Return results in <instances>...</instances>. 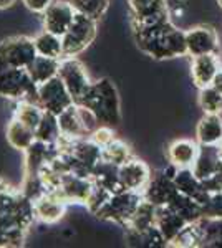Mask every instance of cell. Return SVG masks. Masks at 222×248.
Here are the masks:
<instances>
[{
    "instance_id": "6da1fadb",
    "label": "cell",
    "mask_w": 222,
    "mask_h": 248,
    "mask_svg": "<svg viewBox=\"0 0 222 248\" xmlns=\"http://www.w3.org/2000/svg\"><path fill=\"white\" fill-rule=\"evenodd\" d=\"M35 218L34 201L22 190L3 192L0 195V248L22 247Z\"/></svg>"
},
{
    "instance_id": "7a4b0ae2",
    "label": "cell",
    "mask_w": 222,
    "mask_h": 248,
    "mask_svg": "<svg viewBox=\"0 0 222 248\" xmlns=\"http://www.w3.org/2000/svg\"><path fill=\"white\" fill-rule=\"evenodd\" d=\"M135 40L139 50L154 60L188 57L186 31L177 29L171 20L149 29L135 30Z\"/></svg>"
},
{
    "instance_id": "3957f363",
    "label": "cell",
    "mask_w": 222,
    "mask_h": 248,
    "mask_svg": "<svg viewBox=\"0 0 222 248\" xmlns=\"http://www.w3.org/2000/svg\"><path fill=\"white\" fill-rule=\"evenodd\" d=\"M78 105L88 108L96 116L98 123L103 124V126L116 127L121 121L118 91L108 78H102L98 81L91 83L90 90L86 91L85 98Z\"/></svg>"
},
{
    "instance_id": "277c9868",
    "label": "cell",
    "mask_w": 222,
    "mask_h": 248,
    "mask_svg": "<svg viewBox=\"0 0 222 248\" xmlns=\"http://www.w3.org/2000/svg\"><path fill=\"white\" fill-rule=\"evenodd\" d=\"M0 96L15 101L38 103V86L34 83L27 68L0 62Z\"/></svg>"
},
{
    "instance_id": "5b68a950",
    "label": "cell",
    "mask_w": 222,
    "mask_h": 248,
    "mask_svg": "<svg viewBox=\"0 0 222 248\" xmlns=\"http://www.w3.org/2000/svg\"><path fill=\"white\" fill-rule=\"evenodd\" d=\"M143 192L136 190H121L116 194H111L106 203L100 209L95 217L100 220H106V222L118 223V225L126 227L130 220L135 215L136 209L141 202H143Z\"/></svg>"
},
{
    "instance_id": "8992f818",
    "label": "cell",
    "mask_w": 222,
    "mask_h": 248,
    "mask_svg": "<svg viewBox=\"0 0 222 248\" xmlns=\"http://www.w3.org/2000/svg\"><path fill=\"white\" fill-rule=\"evenodd\" d=\"M96 37V20L86 15L76 14L73 23L67 33L62 37L63 42V58H71L80 55L93 43Z\"/></svg>"
},
{
    "instance_id": "52a82bcc",
    "label": "cell",
    "mask_w": 222,
    "mask_h": 248,
    "mask_svg": "<svg viewBox=\"0 0 222 248\" xmlns=\"http://www.w3.org/2000/svg\"><path fill=\"white\" fill-rule=\"evenodd\" d=\"M131 9L133 30L149 29L169 20L168 0H128Z\"/></svg>"
},
{
    "instance_id": "ba28073f",
    "label": "cell",
    "mask_w": 222,
    "mask_h": 248,
    "mask_svg": "<svg viewBox=\"0 0 222 248\" xmlns=\"http://www.w3.org/2000/svg\"><path fill=\"white\" fill-rule=\"evenodd\" d=\"M38 105L43 108V111L58 116L67 108L75 105V101L73 96L70 94L68 88L65 86V83H63V79L60 77H55L38 85Z\"/></svg>"
},
{
    "instance_id": "9c48e42d",
    "label": "cell",
    "mask_w": 222,
    "mask_h": 248,
    "mask_svg": "<svg viewBox=\"0 0 222 248\" xmlns=\"http://www.w3.org/2000/svg\"><path fill=\"white\" fill-rule=\"evenodd\" d=\"M37 55L34 38L20 35V37H10L0 42V62L7 65L28 68Z\"/></svg>"
},
{
    "instance_id": "30bf717a",
    "label": "cell",
    "mask_w": 222,
    "mask_h": 248,
    "mask_svg": "<svg viewBox=\"0 0 222 248\" xmlns=\"http://www.w3.org/2000/svg\"><path fill=\"white\" fill-rule=\"evenodd\" d=\"M58 77L63 79V83H65V86L68 88L70 94L73 96V101L76 105L85 98V94H86V91L90 90V86L93 83L90 81V78H88L86 70H85L83 65L75 57L62 58Z\"/></svg>"
},
{
    "instance_id": "8fae6325",
    "label": "cell",
    "mask_w": 222,
    "mask_h": 248,
    "mask_svg": "<svg viewBox=\"0 0 222 248\" xmlns=\"http://www.w3.org/2000/svg\"><path fill=\"white\" fill-rule=\"evenodd\" d=\"M93 189V181L88 177H82V175H76L73 172H67L62 174L60 182L56 186V189L51 194L58 195L62 201L67 203H86L88 197L91 194Z\"/></svg>"
},
{
    "instance_id": "7c38bea8",
    "label": "cell",
    "mask_w": 222,
    "mask_h": 248,
    "mask_svg": "<svg viewBox=\"0 0 222 248\" xmlns=\"http://www.w3.org/2000/svg\"><path fill=\"white\" fill-rule=\"evenodd\" d=\"M186 43H188V57H199V55L217 53L219 50V35L211 25H196L186 31Z\"/></svg>"
},
{
    "instance_id": "4fadbf2b",
    "label": "cell",
    "mask_w": 222,
    "mask_h": 248,
    "mask_svg": "<svg viewBox=\"0 0 222 248\" xmlns=\"http://www.w3.org/2000/svg\"><path fill=\"white\" fill-rule=\"evenodd\" d=\"M76 12L68 0H53L43 12V30L63 37L73 23Z\"/></svg>"
},
{
    "instance_id": "5bb4252c",
    "label": "cell",
    "mask_w": 222,
    "mask_h": 248,
    "mask_svg": "<svg viewBox=\"0 0 222 248\" xmlns=\"http://www.w3.org/2000/svg\"><path fill=\"white\" fill-rule=\"evenodd\" d=\"M151 175L153 174H151V169L148 167V164L135 157H131L128 162L120 166V169H118V177H120L121 187H123L124 190L143 192L144 187L148 186Z\"/></svg>"
},
{
    "instance_id": "9a60e30c",
    "label": "cell",
    "mask_w": 222,
    "mask_h": 248,
    "mask_svg": "<svg viewBox=\"0 0 222 248\" xmlns=\"http://www.w3.org/2000/svg\"><path fill=\"white\" fill-rule=\"evenodd\" d=\"M60 153L58 146L37 141L25 151V177H37L40 170L53 161V157Z\"/></svg>"
},
{
    "instance_id": "2e32d148",
    "label": "cell",
    "mask_w": 222,
    "mask_h": 248,
    "mask_svg": "<svg viewBox=\"0 0 222 248\" xmlns=\"http://www.w3.org/2000/svg\"><path fill=\"white\" fill-rule=\"evenodd\" d=\"M176 186L172 182V177H169L166 172H157V174L151 175L148 186L143 190V197L154 203L156 207L168 205L171 202L172 195L176 194Z\"/></svg>"
},
{
    "instance_id": "e0dca14e",
    "label": "cell",
    "mask_w": 222,
    "mask_h": 248,
    "mask_svg": "<svg viewBox=\"0 0 222 248\" xmlns=\"http://www.w3.org/2000/svg\"><path fill=\"white\" fill-rule=\"evenodd\" d=\"M222 166V151L219 144L214 146H199V153L194 164H192V172L201 182L205 179L212 177L214 174H217Z\"/></svg>"
},
{
    "instance_id": "ac0fdd59",
    "label": "cell",
    "mask_w": 222,
    "mask_h": 248,
    "mask_svg": "<svg viewBox=\"0 0 222 248\" xmlns=\"http://www.w3.org/2000/svg\"><path fill=\"white\" fill-rule=\"evenodd\" d=\"M221 70V62L217 53H207L192 57L191 62V78L197 90L205 86H211L214 77Z\"/></svg>"
},
{
    "instance_id": "d6986e66",
    "label": "cell",
    "mask_w": 222,
    "mask_h": 248,
    "mask_svg": "<svg viewBox=\"0 0 222 248\" xmlns=\"http://www.w3.org/2000/svg\"><path fill=\"white\" fill-rule=\"evenodd\" d=\"M188 223H191V222H188V220H186L179 212H176L172 209V207H169V205L156 207V227L159 229L161 233H163V237L166 238L168 247Z\"/></svg>"
},
{
    "instance_id": "ffe728a7",
    "label": "cell",
    "mask_w": 222,
    "mask_h": 248,
    "mask_svg": "<svg viewBox=\"0 0 222 248\" xmlns=\"http://www.w3.org/2000/svg\"><path fill=\"white\" fill-rule=\"evenodd\" d=\"M197 153H199V144L194 139H176L168 146V161L172 166L179 167V169H184V167H192L194 164Z\"/></svg>"
},
{
    "instance_id": "44dd1931",
    "label": "cell",
    "mask_w": 222,
    "mask_h": 248,
    "mask_svg": "<svg viewBox=\"0 0 222 248\" xmlns=\"http://www.w3.org/2000/svg\"><path fill=\"white\" fill-rule=\"evenodd\" d=\"M58 124L62 136L70 139H82V138H90L91 133L85 124L82 113H80L78 105H71L67 108L63 113L58 114Z\"/></svg>"
},
{
    "instance_id": "7402d4cb",
    "label": "cell",
    "mask_w": 222,
    "mask_h": 248,
    "mask_svg": "<svg viewBox=\"0 0 222 248\" xmlns=\"http://www.w3.org/2000/svg\"><path fill=\"white\" fill-rule=\"evenodd\" d=\"M35 207V217L45 223H55L65 215L67 210V202L62 201L58 195L47 192L45 195H42L40 199L34 202Z\"/></svg>"
},
{
    "instance_id": "603a6c76",
    "label": "cell",
    "mask_w": 222,
    "mask_h": 248,
    "mask_svg": "<svg viewBox=\"0 0 222 248\" xmlns=\"http://www.w3.org/2000/svg\"><path fill=\"white\" fill-rule=\"evenodd\" d=\"M196 141L199 146H214L222 141L221 114H204L196 126Z\"/></svg>"
},
{
    "instance_id": "cb8c5ba5",
    "label": "cell",
    "mask_w": 222,
    "mask_h": 248,
    "mask_svg": "<svg viewBox=\"0 0 222 248\" xmlns=\"http://www.w3.org/2000/svg\"><path fill=\"white\" fill-rule=\"evenodd\" d=\"M60 62H62V60L37 55L34 62L28 65L27 70H28V73H30L32 79H34V83L38 86V85H42V83L48 81V79L58 77Z\"/></svg>"
},
{
    "instance_id": "d4e9b609",
    "label": "cell",
    "mask_w": 222,
    "mask_h": 248,
    "mask_svg": "<svg viewBox=\"0 0 222 248\" xmlns=\"http://www.w3.org/2000/svg\"><path fill=\"white\" fill-rule=\"evenodd\" d=\"M7 141L14 149L25 151L32 144L35 142V131H32L30 127H27L23 123H20L18 119H12L7 126Z\"/></svg>"
},
{
    "instance_id": "484cf974",
    "label": "cell",
    "mask_w": 222,
    "mask_h": 248,
    "mask_svg": "<svg viewBox=\"0 0 222 248\" xmlns=\"http://www.w3.org/2000/svg\"><path fill=\"white\" fill-rule=\"evenodd\" d=\"M153 227H156V205L143 199V202L138 205L133 218L124 229L131 232H146Z\"/></svg>"
},
{
    "instance_id": "4316f807",
    "label": "cell",
    "mask_w": 222,
    "mask_h": 248,
    "mask_svg": "<svg viewBox=\"0 0 222 248\" xmlns=\"http://www.w3.org/2000/svg\"><path fill=\"white\" fill-rule=\"evenodd\" d=\"M34 42L35 48H37V53L42 55V57H50L56 60L63 58V42L62 37H58V35L43 30L42 33H38L34 38Z\"/></svg>"
},
{
    "instance_id": "83f0119b",
    "label": "cell",
    "mask_w": 222,
    "mask_h": 248,
    "mask_svg": "<svg viewBox=\"0 0 222 248\" xmlns=\"http://www.w3.org/2000/svg\"><path fill=\"white\" fill-rule=\"evenodd\" d=\"M60 136H62V131H60L58 116L45 111L42 121L37 126V129H35V139L42 142L55 144L60 139Z\"/></svg>"
},
{
    "instance_id": "f1b7e54d",
    "label": "cell",
    "mask_w": 222,
    "mask_h": 248,
    "mask_svg": "<svg viewBox=\"0 0 222 248\" xmlns=\"http://www.w3.org/2000/svg\"><path fill=\"white\" fill-rule=\"evenodd\" d=\"M43 108L38 103L34 101H18L17 109H15V119H18L20 123H23L27 127H30L32 131L37 129V126L40 124L43 118Z\"/></svg>"
},
{
    "instance_id": "f546056e",
    "label": "cell",
    "mask_w": 222,
    "mask_h": 248,
    "mask_svg": "<svg viewBox=\"0 0 222 248\" xmlns=\"http://www.w3.org/2000/svg\"><path fill=\"white\" fill-rule=\"evenodd\" d=\"M199 108L204 111V114H221L222 113V93L216 90L212 85L201 88L197 94Z\"/></svg>"
},
{
    "instance_id": "4dcf8cb0",
    "label": "cell",
    "mask_w": 222,
    "mask_h": 248,
    "mask_svg": "<svg viewBox=\"0 0 222 248\" xmlns=\"http://www.w3.org/2000/svg\"><path fill=\"white\" fill-rule=\"evenodd\" d=\"M76 14L86 15L95 20H100L110 9L111 0H68Z\"/></svg>"
},
{
    "instance_id": "1f68e13d",
    "label": "cell",
    "mask_w": 222,
    "mask_h": 248,
    "mask_svg": "<svg viewBox=\"0 0 222 248\" xmlns=\"http://www.w3.org/2000/svg\"><path fill=\"white\" fill-rule=\"evenodd\" d=\"M133 157L131 149L126 142L120 141V139H115L111 141L108 146L103 147V161H108L115 166H123L124 162H128Z\"/></svg>"
},
{
    "instance_id": "d6a6232c",
    "label": "cell",
    "mask_w": 222,
    "mask_h": 248,
    "mask_svg": "<svg viewBox=\"0 0 222 248\" xmlns=\"http://www.w3.org/2000/svg\"><path fill=\"white\" fill-rule=\"evenodd\" d=\"M110 195H111L110 190H106V189H103V187L95 186V184H93L91 194H90V197H88V201L85 205L88 207V210H90L93 215H96L100 212V209L106 203L108 199H110Z\"/></svg>"
},
{
    "instance_id": "836d02e7",
    "label": "cell",
    "mask_w": 222,
    "mask_h": 248,
    "mask_svg": "<svg viewBox=\"0 0 222 248\" xmlns=\"http://www.w3.org/2000/svg\"><path fill=\"white\" fill-rule=\"evenodd\" d=\"M90 138L95 141L96 144H98L100 147H104L108 146L111 141H115V133H113V127L110 126H103V124H100L98 127H96L95 131L91 133Z\"/></svg>"
},
{
    "instance_id": "e575fe53",
    "label": "cell",
    "mask_w": 222,
    "mask_h": 248,
    "mask_svg": "<svg viewBox=\"0 0 222 248\" xmlns=\"http://www.w3.org/2000/svg\"><path fill=\"white\" fill-rule=\"evenodd\" d=\"M22 2L25 3L28 10L35 12V14H43L53 0H22Z\"/></svg>"
},
{
    "instance_id": "d590c367",
    "label": "cell",
    "mask_w": 222,
    "mask_h": 248,
    "mask_svg": "<svg viewBox=\"0 0 222 248\" xmlns=\"http://www.w3.org/2000/svg\"><path fill=\"white\" fill-rule=\"evenodd\" d=\"M212 86L216 88V90H219L221 93H222V66H221V70L217 71V75H216V77H214Z\"/></svg>"
},
{
    "instance_id": "8d00e7d4",
    "label": "cell",
    "mask_w": 222,
    "mask_h": 248,
    "mask_svg": "<svg viewBox=\"0 0 222 248\" xmlns=\"http://www.w3.org/2000/svg\"><path fill=\"white\" fill-rule=\"evenodd\" d=\"M15 2H17V0H0V10L9 9V7L14 5Z\"/></svg>"
},
{
    "instance_id": "74e56055",
    "label": "cell",
    "mask_w": 222,
    "mask_h": 248,
    "mask_svg": "<svg viewBox=\"0 0 222 248\" xmlns=\"http://www.w3.org/2000/svg\"><path fill=\"white\" fill-rule=\"evenodd\" d=\"M10 189H12V187L9 186V184H7L5 181H3V179H2V177H0V195H2V194H3V192L10 190Z\"/></svg>"
},
{
    "instance_id": "f35d334b",
    "label": "cell",
    "mask_w": 222,
    "mask_h": 248,
    "mask_svg": "<svg viewBox=\"0 0 222 248\" xmlns=\"http://www.w3.org/2000/svg\"><path fill=\"white\" fill-rule=\"evenodd\" d=\"M217 5H219L221 9H222V0H217Z\"/></svg>"
},
{
    "instance_id": "ab89813d",
    "label": "cell",
    "mask_w": 222,
    "mask_h": 248,
    "mask_svg": "<svg viewBox=\"0 0 222 248\" xmlns=\"http://www.w3.org/2000/svg\"><path fill=\"white\" fill-rule=\"evenodd\" d=\"M176 2H177V3H179V2H186V0H176Z\"/></svg>"
},
{
    "instance_id": "60d3db41",
    "label": "cell",
    "mask_w": 222,
    "mask_h": 248,
    "mask_svg": "<svg viewBox=\"0 0 222 248\" xmlns=\"http://www.w3.org/2000/svg\"><path fill=\"white\" fill-rule=\"evenodd\" d=\"M219 147H221V151H222V141L219 142Z\"/></svg>"
}]
</instances>
